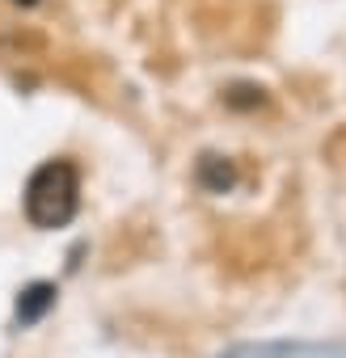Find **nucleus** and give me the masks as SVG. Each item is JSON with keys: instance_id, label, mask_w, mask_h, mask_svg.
Returning <instances> with one entry per match:
<instances>
[{"instance_id": "2", "label": "nucleus", "mask_w": 346, "mask_h": 358, "mask_svg": "<svg viewBox=\"0 0 346 358\" xmlns=\"http://www.w3.org/2000/svg\"><path fill=\"white\" fill-rule=\"evenodd\" d=\"M195 177H199V186H203L207 194H224V190H233V186H237V164H233L228 156L207 152V156L199 160Z\"/></svg>"}, {"instance_id": "5", "label": "nucleus", "mask_w": 346, "mask_h": 358, "mask_svg": "<svg viewBox=\"0 0 346 358\" xmlns=\"http://www.w3.org/2000/svg\"><path fill=\"white\" fill-rule=\"evenodd\" d=\"M13 5H39V0H13Z\"/></svg>"}, {"instance_id": "3", "label": "nucleus", "mask_w": 346, "mask_h": 358, "mask_svg": "<svg viewBox=\"0 0 346 358\" xmlns=\"http://www.w3.org/2000/svg\"><path fill=\"white\" fill-rule=\"evenodd\" d=\"M55 303V282H30L18 295V324H39Z\"/></svg>"}, {"instance_id": "1", "label": "nucleus", "mask_w": 346, "mask_h": 358, "mask_svg": "<svg viewBox=\"0 0 346 358\" xmlns=\"http://www.w3.org/2000/svg\"><path fill=\"white\" fill-rule=\"evenodd\" d=\"M81 207V177L72 160H47L34 169L30 186H26V220L43 232L72 224Z\"/></svg>"}, {"instance_id": "4", "label": "nucleus", "mask_w": 346, "mask_h": 358, "mask_svg": "<svg viewBox=\"0 0 346 358\" xmlns=\"http://www.w3.org/2000/svg\"><path fill=\"white\" fill-rule=\"evenodd\" d=\"M224 101H228L233 110H258V106L266 101V93H262L258 85H233V89L224 93Z\"/></svg>"}]
</instances>
